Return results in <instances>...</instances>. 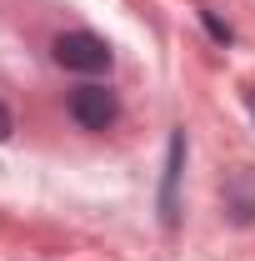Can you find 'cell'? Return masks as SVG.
<instances>
[{
    "label": "cell",
    "mask_w": 255,
    "mask_h": 261,
    "mask_svg": "<svg viewBox=\"0 0 255 261\" xmlns=\"http://www.w3.org/2000/svg\"><path fill=\"white\" fill-rule=\"evenodd\" d=\"M250 116H255V91H250Z\"/></svg>",
    "instance_id": "6"
},
{
    "label": "cell",
    "mask_w": 255,
    "mask_h": 261,
    "mask_svg": "<svg viewBox=\"0 0 255 261\" xmlns=\"http://www.w3.org/2000/svg\"><path fill=\"white\" fill-rule=\"evenodd\" d=\"M70 116L85 130H105L120 116V100H115V91H105V86H80V91H70Z\"/></svg>",
    "instance_id": "2"
},
{
    "label": "cell",
    "mask_w": 255,
    "mask_h": 261,
    "mask_svg": "<svg viewBox=\"0 0 255 261\" xmlns=\"http://www.w3.org/2000/svg\"><path fill=\"white\" fill-rule=\"evenodd\" d=\"M55 61L65 65V70H80V75H100V70H110V45L100 40V35L90 31H65L55 35Z\"/></svg>",
    "instance_id": "1"
},
{
    "label": "cell",
    "mask_w": 255,
    "mask_h": 261,
    "mask_svg": "<svg viewBox=\"0 0 255 261\" xmlns=\"http://www.w3.org/2000/svg\"><path fill=\"white\" fill-rule=\"evenodd\" d=\"M225 206H230L235 221H255V176H250V171H235V176H230Z\"/></svg>",
    "instance_id": "3"
},
{
    "label": "cell",
    "mask_w": 255,
    "mask_h": 261,
    "mask_svg": "<svg viewBox=\"0 0 255 261\" xmlns=\"http://www.w3.org/2000/svg\"><path fill=\"white\" fill-rule=\"evenodd\" d=\"M180 161H185V136H170V166H165V226H175V186H180Z\"/></svg>",
    "instance_id": "4"
},
{
    "label": "cell",
    "mask_w": 255,
    "mask_h": 261,
    "mask_svg": "<svg viewBox=\"0 0 255 261\" xmlns=\"http://www.w3.org/2000/svg\"><path fill=\"white\" fill-rule=\"evenodd\" d=\"M10 130H15V121H10V111H5V106H0V141H5V136H10Z\"/></svg>",
    "instance_id": "5"
}]
</instances>
